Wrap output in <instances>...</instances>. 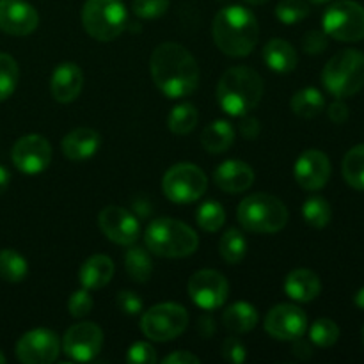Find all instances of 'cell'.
<instances>
[{
  "label": "cell",
  "instance_id": "ffe728a7",
  "mask_svg": "<svg viewBox=\"0 0 364 364\" xmlns=\"http://www.w3.org/2000/svg\"><path fill=\"white\" fill-rule=\"evenodd\" d=\"M213 180L220 191L228 194H240L252 185L255 171L242 160H226L215 169Z\"/></svg>",
  "mask_w": 364,
  "mask_h": 364
},
{
  "label": "cell",
  "instance_id": "277c9868",
  "mask_svg": "<svg viewBox=\"0 0 364 364\" xmlns=\"http://www.w3.org/2000/svg\"><path fill=\"white\" fill-rule=\"evenodd\" d=\"M146 247L162 258H185L198 249L196 231L174 219H156L146 230Z\"/></svg>",
  "mask_w": 364,
  "mask_h": 364
},
{
  "label": "cell",
  "instance_id": "f5cc1de1",
  "mask_svg": "<svg viewBox=\"0 0 364 364\" xmlns=\"http://www.w3.org/2000/svg\"><path fill=\"white\" fill-rule=\"evenodd\" d=\"M309 2H313V4H323V2H329V0H309Z\"/></svg>",
  "mask_w": 364,
  "mask_h": 364
},
{
  "label": "cell",
  "instance_id": "9c48e42d",
  "mask_svg": "<svg viewBox=\"0 0 364 364\" xmlns=\"http://www.w3.org/2000/svg\"><path fill=\"white\" fill-rule=\"evenodd\" d=\"M323 32L338 41L355 43L364 39V7L354 0L334 2L322 18Z\"/></svg>",
  "mask_w": 364,
  "mask_h": 364
},
{
  "label": "cell",
  "instance_id": "bcb514c9",
  "mask_svg": "<svg viewBox=\"0 0 364 364\" xmlns=\"http://www.w3.org/2000/svg\"><path fill=\"white\" fill-rule=\"evenodd\" d=\"M164 364H198V355L191 354V352H174V354L167 355L162 361Z\"/></svg>",
  "mask_w": 364,
  "mask_h": 364
},
{
  "label": "cell",
  "instance_id": "52a82bcc",
  "mask_svg": "<svg viewBox=\"0 0 364 364\" xmlns=\"http://www.w3.org/2000/svg\"><path fill=\"white\" fill-rule=\"evenodd\" d=\"M128 14L121 0H87L82 9V23L91 38L112 41L127 27Z\"/></svg>",
  "mask_w": 364,
  "mask_h": 364
},
{
  "label": "cell",
  "instance_id": "4fadbf2b",
  "mask_svg": "<svg viewBox=\"0 0 364 364\" xmlns=\"http://www.w3.org/2000/svg\"><path fill=\"white\" fill-rule=\"evenodd\" d=\"M59 338L48 329L28 331L16 343V358L25 364H50L59 358Z\"/></svg>",
  "mask_w": 364,
  "mask_h": 364
},
{
  "label": "cell",
  "instance_id": "ab89813d",
  "mask_svg": "<svg viewBox=\"0 0 364 364\" xmlns=\"http://www.w3.org/2000/svg\"><path fill=\"white\" fill-rule=\"evenodd\" d=\"M128 363L134 364H151L156 361L155 348L149 343H144V341H139V343H134L128 350L127 355Z\"/></svg>",
  "mask_w": 364,
  "mask_h": 364
},
{
  "label": "cell",
  "instance_id": "f6af8a7d",
  "mask_svg": "<svg viewBox=\"0 0 364 364\" xmlns=\"http://www.w3.org/2000/svg\"><path fill=\"white\" fill-rule=\"evenodd\" d=\"M259 130H262V127H259V121L256 117H244V121L240 123L242 137L249 139V141L258 137Z\"/></svg>",
  "mask_w": 364,
  "mask_h": 364
},
{
  "label": "cell",
  "instance_id": "d590c367",
  "mask_svg": "<svg viewBox=\"0 0 364 364\" xmlns=\"http://www.w3.org/2000/svg\"><path fill=\"white\" fill-rule=\"evenodd\" d=\"M340 338V327L331 318H318L309 329V340L320 348H329Z\"/></svg>",
  "mask_w": 364,
  "mask_h": 364
},
{
  "label": "cell",
  "instance_id": "83f0119b",
  "mask_svg": "<svg viewBox=\"0 0 364 364\" xmlns=\"http://www.w3.org/2000/svg\"><path fill=\"white\" fill-rule=\"evenodd\" d=\"M345 181L355 191H364V144L354 146L345 155L343 166H341Z\"/></svg>",
  "mask_w": 364,
  "mask_h": 364
},
{
  "label": "cell",
  "instance_id": "f907efd6",
  "mask_svg": "<svg viewBox=\"0 0 364 364\" xmlns=\"http://www.w3.org/2000/svg\"><path fill=\"white\" fill-rule=\"evenodd\" d=\"M354 302H355V306H358V308L364 309V288H361V290H359L358 294H355Z\"/></svg>",
  "mask_w": 364,
  "mask_h": 364
},
{
  "label": "cell",
  "instance_id": "816d5d0a",
  "mask_svg": "<svg viewBox=\"0 0 364 364\" xmlns=\"http://www.w3.org/2000/svg\"><path fill=\"white\" fill-rule=\"evenodd\" d=\"M244 2L251 4V6H262V4L269 2V0H244Z\"/></svg>",
  "mask_w": 364,
  "mask_h": 364
},
{
  "label": "cell",
  "instance_id": "8992f818",
  "mask_svg": "<svg viewBox=\"0 0 364 364\" xmlns=\"http://www.w3.org/2000/svg\"><path fill=\"white\" fill-rule=\"evenodd\" d=\"M238 223L252 233H277L288 223V210L281 199L270 194H252L238 206Z\"/></svg>",
  "mask_w": 364,
  "mask_h": 364
},
{
  "label": "cell",
  "instance_id": "11a10c76",
  "mask_svg": "<svg viewBox=\"0 0 364 364\" xmlns=\"http://www.w3.org/2000/svg\"><path fill=\"white\" fill-rule=\"evenodd\" d=\"M363 345H364V327H363Z\"/></svg>",
  "mask_w": 364,
  "mask_h": 364
},
{
  "label": "cell",
  "instance_id": "6da1fadb",
  "mask_svg": "<svg viewBox=\"0 0 364 364\" xmlns=\"http://www.w3.org/2000/svg\"><path fill=\"white\" fill-rule=\"evenodd\" d=\"M156 87L169 98L191 96L199 84V66L192 53L176 43L156 46L149 59Z\"/></svg>",
  "mask_w": 364,
  "mask_h": 364
},
{
  "label": "cell",
  "instance_id": "d4e9b609",
  "mask_svg": "<svg viewBox=\"0 0 364 364\" xmlns=\"http://www.w3.org/2000/svg\"><path fill=\"white\" fill-rule=\"evenodd\" d=\"M223 322L231 334H245L258 323V311L249 302H235L224 311Z\"/></svg>",
  "mask_w": 364,
  "mask_h": 364
},
{
  "label": "cell",
  "instance_id": "e575fe53",
  "mask_svg": "<svg viewBox=\"0 0 364 364\" xmlns=\"http://www.w3.org/2000/svg\"><path fill=\"white\" fill-rule=\"evenodd\" d=\"M18 78H20V68L16 60L0 52V102L13 95L18 85Z\"/></svg>",
  "mask_w": 364,
  "mask_h": 364
},
{
  "label": "cell",
  "instance_id": "3957f363",
  "mask_svg": "<svg viewBox=\"0 0 364 364\" xmlns=\"http://www.w3.org/2000/svg\"><path fill=\"white\" fill-rule=\"evenodd\" d=\"M263 96V80L252 68H230L217 85V100L224 112L244 117L258 107Z\"/></svg>",
  "mask_w": 364,
  "mask_h": 364
},
{
  "label": "cell",
  "instance_id": "1f68e13d",
  "mask_svg": "<svg viewBox=\"0 0 364 364\" xmlns=\"http://www.w3.org/2000/svg\"><path fill=\"white\" fill-rule=\"evenodd\" d=\"M199 119L198 109H196L192 103H180V105L174 107L169 114V119H167V127L173 134L176 135H187L191 134L196 128Z\"/></svg>",
  "mask_w": 364,
  "mask_h": 364
},
{
  "label": "cell",
  "instance_id": "f1b7e54d",
  "mask_svg": "<svg viewBox=\"0 0 364 364\" xmlns=\"http://www.w3.org/2000/svg\"><path fill=\"white\" fill-rule=\"evenodd\" d=\"M127 272L135 283H146L153 274V263L148 251L142 247H130L124 255Z\"/></svg>",
  "mask_w": 364,
  "mask_h": 364
},
{
  "label": "cell",
  "instance_id": "7dc6e473",
  "mask_svg": "<svg viewBox=\"0 0 364 364\" xmlns=\"http://www.w3.org/2000/svg\"><path fill=\"white\" fill-rule=\"evenodd\" d=\"M294 348H291V354L295 355V358L302 359V361H306V359H309L313 355V348L311 345H309V341L302 340L301 338H297V340H294Z\"/></svg>",
  "mask_w": 364,
  "mask_h": 364
},
{
  "label": "cell",
  "instance_id": "b9f144b4",
  "mask_svg": "<svg viewBox=\"0 0 364 364\" xmlns=\"http://www.w3.org/2000/svg\"><path fill=\"white\" fill-rule=\"evenodd\" d=\"M223 358L226 359L228 363L242 364L245 361V358H247V352H245L244 343L235 336L228 338V340L223 343Z\"/></svg>",
  "mask_w": 364,
  "mask_h": 364
},
{
  "label": "cell",
  "instance_id": "7402d4cb",
  "mask_svg": "<svg viewBox=\"0 0 364 364\" xmlns=\"http://www.w3.org/2000/svg\"><path fill=\"white\" fill-rule=\"evenodd\" d=\"M322 290L320 277L309 269L291 270L284 281V291L290 299L297 302H309L316 299Z\"/></svg>",
  "mask_w": 364,
  "mask_h": 364
},
{
  "label": "cell",
  "instance_id": "4316f807",
  "mask_svg": "<svg viewBox=\"0 0 364 364\" xmlns=\"http://www.w3.org/2000/svg\"><path fill=\"white\" fill-rule=\"evenodd\" d=\"M290 107L294 114L302 119H313L318 116L326 107V98L322 92L315 87H304L295 92L290 100Z\"/></svg>",
  "mask_w": 364,
  "mask_h": 364
},
{
  "label": "cell",
  "instance_id": "ba28073f",
  "mask_svg": "<svg viewBox=\"0 0 364 364\" xmlns=\"http://www.w3.org/2000/svg\"><path fill=\"white\" fill-rule=\"evenodd\" d=\"M188 326V313L183 306L174 302L153 306L151 309L142 315L141 329L144 336L153 341H171L176 340L181 333H185Z\"/></svg>",
  "mask_w": 364,
  "mask_h": 364
},
{
  "label": "cell",
  "instance_id": "484cf974",
  "mask_svg": "<svg viewBox=\"0 0 364 364\" xmlns=\"http://www.w3.org/2000/svg\"><path fill=\"white\" fill-rule=\"evenodd\" d=\"M203 148L208 153L219 155L228 151L235 142V128L228 121L217 119L203 130L201 135Z\"/></svg>",
  "mask_w": 364,
  "mask_h": 364
},
{
  "label": "cell",
  "instance_id": "7c38bea8",
  "mask_svg": "<svg viewBox=\"0 0 364 364\" xmlns=\"http://www.w3.org/2000/svg\"><path fill=\"white\" fill-rule=\"evenodd\" d=\"M103 345V333L96 323L80 322L66 331L63 340V350L73 361L85 363L100 354Z\"/></svg>",
  "mask_w": 364,
  "mask_h": 364
},
{
  "label": "cell",
  "instance_id": "d6986e66",
  "mask_svg": "<svg viewBox=\"0 0 364 364\" xmlns=\"http://www.w3.org/2000/svg\"><path fill=\"white\" fill-rule=\"evenodd\" d=\"M84 87V73L75 63H63L53 70L50 92L59 103H70L78 98Z\"/></svg>",
  "mask_w": 364,
  "mask_h": 364
},
{
  "label": "cell",
  "instance_id": "74e56055",
  "mask_svg": "<svg viewBox=\"0 0 364 364\" xmlns=\"http://www.w3.org/2000/svg\"><path fill=\"white\" fill-rule=\"evenodd\" d=\"M169 9V0H134V13L144 20L160 18Z\"/></svg>",
  "mask_w": 364,
  "mask_h": 364
},
{
  "label": "cell",
  "instance_id": "603a6c76",
  "mask_svg": "<svg viewBox=\"0 0 364 364\" xmlns=\"http://www.w3.org/2000/svg\"><path fill=\"white\" fill-rule=\"evenodd\" d=\"M114 276V263L109 256L95 255L84 262L78 270V281L85 290H100L110 283Z\"/></svg>",
  "mask_w": 364,
  "mask_h": 364
},
{
  "label": "cell",
  "instance_id": "8d00e7d4",
  "mask_svg": "<svg viewBox=\"0 0 364 364\" xmlns=\"http://www.w3.org/2000/svg\"><path fill=\"white\" fill-rule=\"evenodd\" d=\"M309 14V6L304 0H281L276 7L277 20L284 25H294Z\"/></svg>",
  "mask_w": 364,
  "mask_h": 364
},
{
  "label": "cell",
  "instance_id": "db71d44e",
  "mask_svg": "<svg viewBox=\"0 0 364 364\" xmlns=\"http://www.w3.org/2000/svg\"><path fill=\"white\" fill-rule=\"evenodd\" d=\"M2 363H6V355H4L2 352H0V364H2Z\"/></svg>",
  "mask_w": 364,
  "mask_h": 364
},
{
  "label": "cell",
  "instance_id": "5b68a950",
  "mask_svg": "<svg viewBox=\"0 0 364 364\" xmlns=\"http://www.w3.org/2000/svg\"><path fill=\"white\" fill-rule=\"evenodd\" d=\"M322 82L336 98H350L364 87V53L341 50L329 59L322 71Z\"/></svg>",
  "mask_w": 364,
  "mask_h": 364
},
{
  "label": "cell",
  "instance_id": "c3c4849f",
  "mask_svg": "<svg viewBox=\"0 0 364 364\" xmlns=\"http://www.w3.org/2000/svg\"><path fill=\"white\" fill-rule=\"evenodd\" d=\"M199 331H201V336L203 338H212L213 333H215V326H213V320L212 318H201L199 322Z\"/></svg>",
  "mask_w": 364,
  "mask_h": 364
},
{
  "label": "cell",
  "instance_id": "30bf717a",
  "mask_svg": "<svg viewBox=\"0 0 364 364\" xmlns=\"http://www.w3.org/2000/svg\"><path fill=\"white\" fill-rule=\"evenodd\" d=\"M208 187V178L194 164H176L164 174L162 188L167 199L173 203H194Z\"/></svg>",
  "mask_w": 364,
  "mask_h": 364
},
{
  "label": "cell",
  "instance_id": "7bdbcfd3",
  "mask_svg": "<svg viewBox=\"0 0 364 364\" xmlns=\"http://www.w3.org/2000/svg\"><path fill=\"white\" fill-rule=\"evenodd\" d=\"M116 302H117V308H119L123 313H127V315H137V313H141L142 309L141 297H137L134 291H119Z\"/></svg>",
  "mask_w": 364,
  "mask_h": 364
},
{
  "label": "cell",
  "instance_id": "f35d334b",
  "mask_svg": "<svg viewBox=\"0 0 364 364\" xmlns=\"http://www.w3.org/2000/svg\"><path fill=\"white\" fill-rule=\"evenodd\" d=\"M92 297L87 290H77L68 301V311L73 318H84L92 311Z\"/></svg>",
  "mask_w": 364,
  "mask_h": 364
},
{
  "label": "cell",
  "instance_id": "f546056e",
  "mask_svg": "<svg viewBox=\"0 0 364 364\" xmlns=\"http://www.w3.org/2000/svg\"><path fill=\"white\" fill-rule=\"evenodd\" d=\"M28 272L27 259L14 249L0 251V277L7 283H20Z\"/></svg>",
  "mask_w": 364,
  "mask_h": 364
},
{
  "label": "cell",
  "instance_id": "9a60e30c",
  "mask_svg": "<svg viewBox=\"0 0 364 364\" xmlns=\"http://www.w3.org/2000/svg\"><path fill=\"white\" fill-rule=\"evenodd\" d=\"M308 329V316L294 304L274 306L265 318V331L281 341H294L304 336Z\"/></svg>",
  "mask_w": 364,
  "mask_h": 364
},
{
  "label": "cell",
  "instance_id": "4dcf8cb0",
  "mask_svg": "<svg viewBox=\"0 0 364 364\" xmlns=\"http://www.w3.org/2000/svg\"><path fill=\"white\" fill-rule=\"evenodd\" d=\"M219 251L220 256L224 258V262H228L230 265H237L242 259L245 258V252H247V240H245L244 235L238 230L231 228L226 233L223 235L219 242Z\"/></svg>",
  "mask_w": 364,
  "mask_h": 364
},
{
  "label": "cell",
  "instance_id": "8fae6325",
  "mask_svg": "<svg viewBox=\"0 0 364 364\" xmlns=\"http://www.w3.org/2000/svg\"><path fill=\"white\" fill-rule=\"evenodd\" d=\"M230 284L217 270H199L188 281V295L192 302L203 309H217L226 302Z\"/></svg>",
  "mask_w": 364,
  "mask_h": 364
},
{
  "label": "cell",
  "instance_id": "e0dca14e",
  "mask_svg": "<svg viewBox=\"0 0 364 364\" xmlns=\"http://www.w3.org/2000/svg\"><path fill=\"white\" fill-rule=\"evenodd\" d=\"M39 14L25 0H0V31L9 36H28L38 28Z\"/></svg>",
  "mask_w": 364,
  "mask_h": 364
},
{
  "label": "cell",
  "instance_id": "5bb4252c",
  "mask_svg": "<svg viewBox=\"0 0 364 364\" xmlns=\"http://www.w3.org/2000/svg\"><path fill=\"white\" fill-rule=\"evenodd\" d=\"M13 164L25 174L43 173L52 162V146L43 135L28 134L14 144Z\"/></svg>",
  "mask_w": 364,
  "mask_h": 364
},
{
  "label": "cell",
  "instance_id": "2e32d148",
  "mask_svg": "<svg viewBox=\"0 0 364 364\" xmlns=\"http://www.w3.org/2000/svg\"><path fill=\"white\" fill-rule=\"evenodd\" d=\"M98 223L109 240L119 245H132L141 235L139 220L121 206H107L100 212Z\"/></svg>",
  "mask_w": 364,
  "mask_h": 364
},
{
  "label": "cell",
  "instance_id": "60d3db41",
  "mask_svg": "<svg viewBox=\"0 0 364 364\" xmlns=\"http://www.w3.org/2000/svg\"><path fill=\"white\" fill-rule=\"evenodd\" d=\"M329 41H327V34L322 31H309L306 32L302 38V48L309 55H318L327 48Z\"/></svg>",
  "mask_w": 364,
  "mask_h": 364
},
{
  "label": "cell",
  "instance_id": "836d02e7",
  "mask_svg": "<svg viewBox=\"0 0 364 364\" xmlns=\"http://www.w3.org/2000/svg\"><path fill=\"white\" fill-rule=\"evenodd\" d=\"M196 220H198L201 230L208 231V233H215L224 226L226 212H224L223 205L219 201H206L205 205L199 206L198 213H196Z\"/></svg>",
  "mask_w": 364,
  "mask_h": 364
},
{
  "label": "cell",
  "instance_id": "7a4b0ae2",
  "mask_svg": "<svg viewBox=\"0 0 364 364\" xmlns=\"http://www.w3.org/2000/svg\"><path fill=\"white\" fill-rule=\"evenodd\" d=\"M215 45L230 57H247L258 43L259 27L255 14L242 6H228L213 20Z\"/></svg>",
  "mask_w": 364,
  "mask_h": 364
},
{
  "label": "cell",
  "instance_id": "681fc988",
  "mask_svg": "<svg viewBox=\"0 0 364 364\" xmlns=\"http://www.w3.org/2000/svg\"><path fill=\"white\" fill-rule=\"evenodd\" d=\"M9 181H11L9 171H7L6 167L0 166V194H4V192L7 191V187H9Z\"/></svg>",
  "mask_w": 364,
  "mask_h": 364
},
{
  "label": "cell",
  "instance_id": "ee69618b",
  "mask_svg": "<svg viewBox=\"0 0 364 364\" xmlns=\"http://www.w3.org/2000/svg\"><path fill=\"white\" fill-rule=\"evenodd\" d=\"M327 114H329V119L333 121V123L341 124L348 119V107L345 105L343 102H340V98H338V102L331 103Z\"/></svg>",
  "mask_w": 364,
  "mask_h": 364
},
{
  "label": "cell",
  "instance_id": "d6a6232c",
  "mask_svg": "<svg viewBox=\"0 0 364 364\" xmlns=\"http://www.w3.org/2000/svg\"><path fill=\"white\" fill-rule=\"evenodd\" d=\"M302 215H304V220L313 228H326L327 224L333 219V210H331V205L320 196H313L302 206Z\"/></svg>",
  "mask_w": 364,
  "mask_h": 364
},
{
  "label": "cell",
  "instance_id": "cb8c5ba5",
  "mask_svg": "<svg viewBox=\"0 0 364 364\" xmlns=\"http://www.w3.org/2000/svg\"><path fill=\"white\" fill-rule=\"evenodd\" d=\"M263 60L277 73H290L297 66V52L284 39H270L263 48Z\"/></svg>",
  "mask_w": 364,
  "mask_h": 364
},
{
  "label": "cell",
  "instance_id": "ac0fdd59",
  "mask_svg": "<svg viewBox=\"0 0 364 364\" xmlns=\"http://www.w3.org/2000/svg\"><path fill=\"white\" fill-rule=\"evenodd\" d=\"M331 160L318 149H308L295 162L294 174L297 183L306 191H320L331 178Z\"/></svg>",
  "mask_w": 364,
  "mask_h": 364
},
{
  "label": "cell",
  "instance_id": "44dd1931",
  "mask_svg": "<svg viewBox=\"0 0 364 364\" xmlns=\"http://www.w3.org/2000/svg\"><path fill=\"white\" fill-rule=\"evenodd\" d=\"M100 148V134L92 128H77V130L70 132L66 137L63 139V153L66 159L75 160H85L91 159Z\"/></svg>",
  "mask_w": 364,
  "mask_h": 364
}]
</instances>
